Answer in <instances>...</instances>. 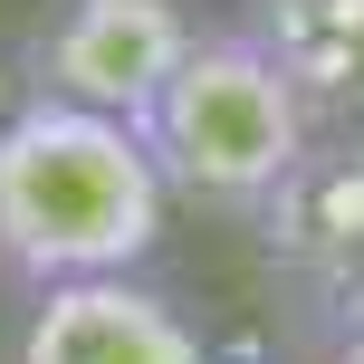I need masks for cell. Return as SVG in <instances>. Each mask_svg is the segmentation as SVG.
Segmentation results:
<instances>
[{
  "mask_svg": "<svg viewBox=\"0 0 364 364\" xmlns=\"http://www.w3.org/2000/svg\"><path fill=\"white\" fill-rule=\"evenodd\" d=\"M0 364H211V346H201V326L164 288H144L134 269H115V278L29 288Z\"/></svg>",
  "mask_w": 364,
  "mask_h": 364,
  "instance_id": "cell-4",
  "label": "cell"
},
{
  "mask_svg": "<svg viewBox=\"0 0 364 364\" xmlns=\"http://www.w3.org/2000/svg\"><path fill=\"white\" fill-rule=\"evenodd\" d=\"M164 173L125 115L19 96L0 115V278L68 288V278L144 269L164 240Z\"/></svg>",
  "mask_w": 364,
  "mask_h": 364,
  "instance_id": "cell-1",
  "label": "cell"
},
{
  "mask_svg": "<svg viewBox=\"0 0 364 364\" xmlns=\"http://www.w3.org/2000/svg\"><path fill=\"white\" fill-rule=\"evenodd\" d=\"M192 19L182 0H68L38 38V96H68L96 115H144L154 87L192 58Z\"/></svg>",
  "mask_w": 364,
  "mask_h": 364,
  "instance_id": "cell-3",
  "label": "cell"
},
{
  "mask_svg": "<svg viewBox=\"0 0 364 364\" xmlns=\"http://www.w3.org/2000/svg\"><path fill=\"white\" fill-rule=\"evenodd\" d=\"M154 173H164L173 201H201V211H269L297 173H307L316 115H307V77L278 48L220 29L192 38V58L154 87V106L134 115Z\"/></svg>",
  "mask_w": 364,
  "mask_h": 364,
  "instance_id": "cell-2",
  "label": "cell"
},
{
  "mask_svg": "<svg viewBox=\"0 0 364 364\" xmlns=\"http://www.w3.org/2000/svg\"><path fill=\"white\" fill-rule=\"evenodd\" d=\"M326 364H364V316H346V336H336V355Z\"/></svg>",
  "mask_w": 364,
  "mask_h": 364,
  "instance_id": "cell-5",
  "label": "cell"
}]
</instances>
